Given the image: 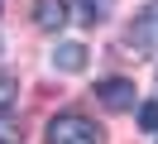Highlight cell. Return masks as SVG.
<instances>
[{
    "instance_id": "6da1fadb",
    "label": "cell",
    "mask_w": 158,
    "mask_h": 144,
    "mask_svg": "<svg viewBox=\"0 0 158 144\" xmlns=\"http://www.w3.org/2000/svg\"><path fill=\"white\" fill-rule=\"evenodd\" d=\"M96 125L86 115H53L48 120V144H96Z\"/></svg>"
},
{
    "instance_id": "7a4b0ae2",
    "label": "cell",
    "mask_w": 158,
    "mask_h": 144,
    "mask_svg": "<svg viewBox=\"0 0 158 144\" xmlns=\"http://www.w3.org/2000/svg\"><path fill=\"white\" fill-rule=\"evenodd\" d=\"M129 53H158V5H144L129 24Z\"/></svg>"
},
{
    "instance_id": "3957f363",
    "label": "cell",
    "mask_w": 158,
    "mask_h": 144,
    "mask_svg": "<svg viewBox=\"0 0 158 144\" xmlns=\"http://www.w3.org/2000/svg\"><path fill=\"white\" fill-rule=\"evenodd\" d=\"M96 101L106 106V111H129V106H134V82L106 77V82H96Z\"/></svg>"
},
{
    "instance_id": "277c9868",
    "label": "cell",
    "mask_w": 158,
    "mask_h": 144,
    "mask_svg": "<svg viewBox=\"0 0 158 144\" xmlns=\"http://www.w3.org/2000/svg\"><path fill=\"white\" fill-rule=\"evenodd\" d=\"M34 24L48 29V34H58L67 24V0H34Z\"/></svg>"
},
{
    "instance_id": "5b68a950",
    "label": "cell",
    "mask_w": 158,
    "mask_h": 144,
    "mask_svg": "<svg viewBox=\"0 0 158 144\" xmlns=\"http://www.w3.org/2000/svg\"><path fill=\"white\" fill-rule=\"evenodd\" d=\"M53 63H58L62 72H81V67H86V43H58L53 48Z\"/></svg>"
},
{
    "instance_id": "8992f818",
    "label": "cell",
    "mask_w": 158,
    "mask_h": 144,
    "mask_svg": "<svg viewBox=\"0 0 158 144\" xmlns=\"http://www.w3.org/2000/svg\"><path fill=\"white\" fill-rule=\"evenodd\" d=\"M24 139V125L10 120V115H0V144H19Z\"/></svg>"
},
{
    "instance_id": "52a82bcc",
    "label": "cell",
    "mask_w": 158,
    "mask_h": 144,
    "mask_svg": "<svg viewBox=\"0 0 158 144\" xmlns=\"http://www.w3.org/2000/svg\"><path fill=\"white\" fill-rule=\"evenodd\" d=\"M110 5H115V0H81V19H91V24H96V19L110 15Z\"/></svg>"
},
{
    "instance_id": "ba28073f",
    "label": "cell",
    "mask_w": 158,
    "mask_h": 144,
    "mask_svg": "<svg viewBox=\"0 0 158 144\" xmlns=\"http://www.w3.org/2000/svg\"><path fill=\"white\" fill-rule=\"evenodd\" d=\"M15 96H19V86H15L10 77L0 72V111H10V106H15Z\"/></svg>"
},
{
    "instance_id": "9c48e42d",
    "label": "cell",
    "mask_w": 158,
    "mask_h": 144,
    "mask_svg": "<svg viewBox=\"0 0 158 144\" xmlns=\"http://www.w3.org/2000/svg\"><path fill=\"white\" fill-rule=\"evenodd\" d=\"M139 130H158V101L139 106Z\"/></svg>"
},
{
    "instance_id": "30bf717a",
    "label": "cell",
    "mask_w": 158,
    "mask_h": 144,
    "mask_svg": "<svg viewBox=\"0 0 158 144\" xmlns=\"http://www.w3.org/2000/svg\"><path fill=\"white\" fill-rule=\"evenodd\" d=\"M0 48H5V43H0Z\"/></svg>"
}]
</instances>
